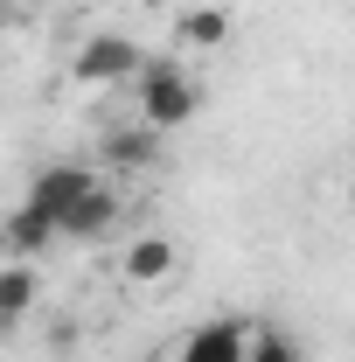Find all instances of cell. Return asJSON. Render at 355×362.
<instances>
[{
  "instance_id": "6da1fadb",
  "label": "cell",
  "mask_w": 355,
  "mask_h": 362,
  "mask_svg": "<svg viewBox=\"0 0 355 362\" xmlns=\"http://www.w3.org/2000/svg\"><path fill=\"white\" fill-rule=\"evenodd\" d=\"M195 112H202V84H195L181 63H139V126L175 133Z\"/></svg>"
},
{
  "instance_id": "7a4b0ae2",
  "label": "cell",
  "mask_w": 355,
  "mask_h": 362,
  "mask_svg": "<svg viewBox=\"0 0 355 362\" xmlns=\"http://www.w3.org/2000/svg\"><path fill=\"white\" fill-rule=\"evenodd\" d=\"M244 349H251V320L223 314V320L188 327L175 349H168V362H244Z\"/></svg>"
},
{
  "instance_id": "3957f363",
  "label": "cell",
  "mask_w": 355,
  "mask_h": 362,
  "mask_svg": "<svg viewBox=\"0 0 355 362\" xmlns=\"http://www.w3.org/2000/svg\"><path fill=\"white\" fill-rule=\"evenodd\" d=\"M139 63L146 56H139L133 35H91L70 70H77V84H126V77H139Z\"/></svg>"
},
{
  "instance_id": "277c9868",
  "label": "cell",
  "mask_w": 355,
  "mask_h": 362,
  "mask_svg": "<svg viewBox=\"0 0 355 362\" xmlns=\"http://www.w3.org/2000/svg\"><path fill=\"white\" fill-rule=\"evenodd\" d=\"M175 272H181V244H175V237H161V230L133 237V244H126V258H119V279H126L133 293H153V286H168Z\"/></svg>"
},
{
  "instance_id": "5b68a950",
  "label": "cell",
  "mask_w": 355,
  "mask_h": 362,
  "mask_svg": "<svg viewBox=\"0 0 355 362\" xmlns=\"http://www.w3.org/2000/svg\"><path fill=\"white\" fill-rule=\"evenodd\" d=\"M112 223H119V188H112V175H98L84 195L56 216V237H105Z\"/></svg>"
},
{
  "instance_id": "8992f818",
  "label": "cell",
  "mask_w": 355,
  "mask_h": 362,
  "mask_svg": "<svg viewBox=\"0 0 355 362\" xmlns=\"http://www.w3.org/2000/svg\"><path fill=\"white\" fill-rule=\"evenodd\" d=\"M91 181H98V168H84V160H49V168H35V181H28V202H35L42 216H63Z\"/></svg>"
},
{
  "instance_id": "52a82bcc",
  "label": "cell",
  "mask_w": 355,
  "mask_h": 362,
  "mask_svg": "<svg viewBox=\"0 0 355 362\" xmlns=\"http://www.w3.org/2000/svg\"><path fill=\"white\" fill-rule=\"evenodd\" d=\"M98 160H105V175H146L161 160V133L153 126H112L105 146H98Z\"/></svg>"
},
{
  "instance_id": "ba28073f",
  "label": "cell",
  "mask_w": 355,
  "mask_h": 362,
  "mask_svg": "<svg viewBox=\"0 0 355 362\" xmlns=\"http://www.w3.org/2000/svg\"><path fill=\"white\" fill-rule=\"evenodd\" d=\"M35 293H42V279H35V265H0V327L28 320V307H35Z\"/></svg>"
},
{
  "instance_id": "9c48e42d",
  "label": "cell",
  "mask_w": 355,
  "mask_h": 362,
  "mask_svg": "<svg viewBox=\"0 0 355 362\" xmlns=\"http://www.w3.org/2000/svg\"><path fill=\"white\" fill-rule=\"evenodd\" d=\"M49 237H56V216H42L35 202H21V209L0 223V244H7V251H21V258H28V251H42Z\"/></svg>"
},
{
  "instance_id": "30bf717a",
  "label": "cell",
  "mask_w": 355,
  "mask_h": 362,
  "mask_svg": "<svg viewBox=\"0 0 355 362\" xmlns=\"http://www.w3.org/2000/svg\"><path fill=\"white\" fill-rule=\"evenodd\" d=\"M175 35L188 49H223L230 42V7H188V14L175 21Z\"/></svg>"
},
{
  "instance_id": "8fae6325",
  "label": "cell",
  "mask_w": 355,
  "mask_h": 362,
  "mask_svg": "<svg viewBox=\"0 0 355 362\" xmlns=\"http://www.w3.org/2000/svg\"><path fill=\"white\" fill-rule=\"evenodd\" d=\"M244 362H300V341L286 334V327H251V349Z\"/></svg>"
}]
</instances>
